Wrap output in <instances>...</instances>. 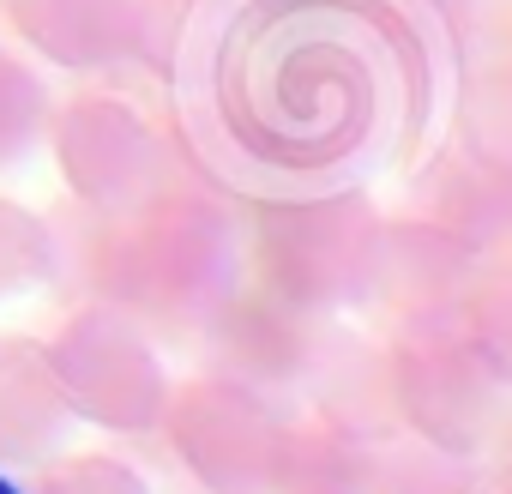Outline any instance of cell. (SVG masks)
Returning <instances> with one entry per match:
<instances>
[{"label": "cell", "instance_id": "cell-1", "mask_svg": "<svg viewBox=\"0 0 512 494\" xmlns=\"http://www.w3.org/2000/svg\"><path fill=\"white\" fill-rule=\"evenodd\" d=\"M0 494H19V488H13V482H7V476H0Z\"/></svg>", "mask_w": 512, "mask_h": 494}]
</instances>
